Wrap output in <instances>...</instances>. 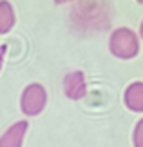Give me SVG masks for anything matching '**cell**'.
<instances>
[{
  "label": "cell",
  "mask_w": 143,
  "mask_h": 147,
  "mask_svg": "<svg viewBox=\"0 0 143 147\" xmlns=\"http://www.w3.org/2000/svg\"><path fill=\"white\" fill-rule=\"evenodd\" d=\"M125 107L132 113H143V82H132L123 93Z\"/></svg>",
  "instance_id": "5b68a950"
},
{
  "label": "cell",
  "mask_w": 143,
  "mask_h": 147,
  "mask_svg": "<svg viewBox=\"0 0 143 147\" xmlns=\"http://www.w3.org/2000/svg\"><path fill=\"white\" fill-rule=\"evenodd\" d=\"M27 127H29V123L26 120L15 122L13 125L0 136V147H22L24 136L27 133Z\"/></svg>",
  "instance_id": "277c9868"
},
{
  "label": "cell",
  "mask_w": 143,
  "mask_h": 147,
  "mask_svg": "<svg viewBox=\"0 0 143 147\" xmlns=\"http://www.w3.org/2000/svg\"><path fill=\"white\" fill-rule=\"evenodd\" d=\"M4 56H5V46H0V69H2L4 64Z\"/></svg>",
  "instance_id": "ba28073f"
},
{
  "label": "cell",
  "mask_w": 143,
  "mask_h": 147,
  "mask_svg": "<svg viewBox=\"0 0 143 147\" xmlns=\"http://www.w3.org/2000/svg\"><path fill=\"white\" fill-rule=\"evenodd\" d=\"M64 93L69 100H82L87 93V84L82 71H71L64 78Z\"/></svg>",
  "instance_id": "3957f363"
},
{
  "label": "cell",
  "mask_w": 143,
  "mask_h": 147,
  "mask_svg": "<svg viewBox=\"0 0 143 147\" xmlns=\"http://www.w3.org/2000/svg\"><path fill=\"white\" fill-rule=\"evenodd\" d=\"M47 105V91L40 84H29L20 96V109L26 116H38Z\"/></svg>",
  "instance_id": "7a4b0ae2"
},
{
  "label": "cell",
  "mask_w": 143,
  "mask_h": 147,
  "mask_svg": "<svg viewBox=\"0 0 143 147\" xmlns=\"http://www.w3.org/2000/svg\"><path fill=\"white\" fill-rule=\"evenodd\" d=\"M109 49L120 60L136 58L140 53V38L129 27H118L109 38Z\"/></svg>",
  "instance_id": "6da1fadb"
},
{
  "label": "cell",
  "mask_w": 143,
  "mask_h": 147,
  "mask_svg": "<svg viewBox=\"0 0 143 147\" xmlns=\"http://www.w3.org/2000/svg\"><path fill=\"white\" fill-rule=\"evenodd\" d=\"M140 36L143 38V20H141V24H140Z\"/></svg>",
  "instance_id": "30bf717a"
},
{
  "label": "cell",
  "mask_w": 143,
  "mask_h": 147,
  "mask_svg": "<svg viewBox=\"0 0 143 147\" xmlns=\"http://www.w3.org/2000/svg\"><path fill=\"white\" fill-rule=\"evenodd\" d=\"M132 145L134 147H143V118H140L138 123L134 125V131H132Z\"/></svg>",
  "instance_id": "52a82bcc"
},
{
  "label": "cell",
  "mask_w": 143,
  "mask_h": 147,
  "mask_svg": "<svg viewBox=\"0 0 143 147\" xmlns=\"http://www.w3.org/2000/svg\"><path fill=\"white\" fill-rule=\"evenodd\" d=\"M16 15L11 2L7 0H0V35H5L15 27Z\"/></svg>",
  "instance_id": "8992f818"
},
{
  "label": "cell",
  "mask_w": 143,
  "mask_h": 147,
  "mask_svg": "<svg viewBox=\"0 0 143 147\" xmlns=\"http://www.w3.org/2000/svg\"><path fill=\"white\" fill-rule=\"evenodd\" d=\"M73 2V0H54V4H58V5H64V4H69Z\"/></svg>",
  "instance_id": "9c48e42d"
},
{
  "label": "cell",
  "mask_w": 143,
  "mask_h": 147,
  "mask_svg": "<svg viewBox=\"0 0 143 147\" xmlns=\"http://www.w3.org/2000/svg\"><path fill=\"white\" fill-rule=\"evenodd\" d=\"M138 2H140V4H143V0H138Z\"/></svg>",
  "instance_id": "8fae6325"
}]
</instances>
